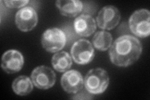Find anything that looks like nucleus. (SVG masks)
I'll return each instance as SVG.
<instances>
[{
  "instance_id": "obj_12",
  "label": "nucleus",
  "mask_w": 150,
  "mask_h": 100,
  "mask_svg": "<svg viewBox=\"0 0 150 100\" xmlns=\"http://www.w3.org/2000/svg\"><path fill=\"white\" fill-rule=\"evenodd\" d=\"M56 6L63 16L75 17L82 11L83 4L82 1L78 0H65L57 1Z\"/></svg>"
},
{
  "instance_id": "obj_3",
  "label": "nucleus",
  "mask_w": 150,
  "mask_h": 100,
  "mask_svg": "<svg viewBox=\"0 0 150 100\" xmlns=\"http://www.w3.org/2000/svg\"><path fill=\"white\" fill-rule=\"evenodd\" d=\"M129 28L134 35L146 38L150 34V13L146 9L134 11L129 20Z\"/></svg>"
},
{
  "instance_id": "obj_8",
  "label": "nucleus",
  "mask_w": 150,
  "mask_h": 100,
  "mask_svg": "<svg viewBox=\"0 0 150 100\" xmlns=\"http://www.w3.org/2000/svg\"><path fill=\"white\" fill-rule=\"evenodd\" d=\"M36 11L31 6L24 7L19 10L15 16V23L18 29L28 32L33 30L38 23Z\"/></svg>"
},
{
  "instance_id": "obj_2",
  "label": "nucleus",
  "mask_w": 150,
  "mask_h": 100,
  "mask_svg": "<svg viewBox=\"0 0 150 100\" xmlns=\"http://www.w3.org/2000/svg\"><path fill=\"white\" fill-rule=\"evenodd\" d=\"M110 78L107 71L100 68L91 70L86 75L84 85L92 94L103 93L108 87Z\"/></svg>"
},
{
  "instance_id": "obj_1",
  "label": "nucleus",
  "mask_w": 150,
  "mask_h": 100,
  "mask_svg": "<svg viewBox=\"0 0 150 100\" xmlns=\"http://www.w3.org/2000/svg\"><path fill=\"white\" fill-rule=\"evenodd\" d=\"M142 43L137 38L123 35L117 38L109 51L112 63L120 67H127L137 61L142 53Z\"/></svg>"
},
{
  "instance_id": "obj_17",
  "label": "nucleus",
  "mask_w": 150,
  "mask_h": 100,
  "mask_svg": "<svg viewBox=\"0 0 150 100\" xmlns=\"http://www.w3.org/2000/svg\"><path fill=\"white\" fill-rule=\"evenodd\" d=\"M76 94H74V96L72 97V99H91L93 97L91 95V93L87 91H79Z\"/></svg>"
},
{
  "instance_id": "obj_15",
  "label": "nucleus",
  "mask_w": 150,
  "mask_h": 100,
  "mask_svg": "<svg viewBox=\"0 0 150 100\" xmlns=\"http://www.w3.org/2000/svg\"><path fill=\"white\" fill-rule=\"evenodd\" d=\"M112 40V36L109 32L100 31L95 33L92 39V42L94 47L96 50L104 51L111 47Z\"/></svg>"
},
{
  "instance_id": "obj_6",
  "label": "nucleus",
  "mask_w": 150,
  "mask_h": 100,
  "mask_svg": "<svg viewBox=\"0 0 150 100\" xmlns=\"http://www.w3.org/2000/svg\"><path fill=\"white\" fill-rule=\"evenodd\" d=\"M31 79L38 88L48 89L53 87L56 82V74L50 67L40 66L32 71Z\"/></svg>"
},
{
  "instance_id": "obj_4",
  "label": "nucleus",
  "mask_w": 150,
  "mask_h": 100,
  "mask_svg": "<svg viewBox=\"0 0 150 100\" xmlns=\"http://www.w3.org/2000/svg\"><path fill=\"white\" fill-rule=\"evenodd\" d=\"M67 43V36L59 28H50L46 30L41 38L43 48L50 53H56L62 50Z\"/></svg>"
},
{
  "instance_id": "obj_14",
  "label": "nucleus",
  "mask_w": 150,
  "mask_h": 100,
  "mask_svg": "<svg viewBox=\"0 0 150 100\" xmlns=\"http://www.w3.org/2000/svg\"><path fill=\"white\" fill-rule=\"evenodd\" d=\"M30 78L26 76H20L16 78L12 84L13 91L20 96H26L33 89V85Z\"/></svg>"
},
{
  "instance_id": "obj_9",
  "label": "nucleus",
  "mask_w": 150,
  "mask_h": 100,
  "mask_svg": "<svg viewBox=\"0 0 150 100\" xmlns=\"http://www.w3.org/2000/svg\"><path fill=\"white\" fill-rule=\"evenodd\" d=\"M24 65V58L20 51L10 50L6 51L1 58V68L9 74L20 71Z\"/></svg>"
},
{
  "instance_id": "obj_7",
  "label": "nucleus",
  "mask_w": 150,
  "mask_h": 100,
  "mask_svg": "<svg viewBox=\"0 0 150 100\" xmlns=\"http://www.w3.org/2000/svg\"><path fill=\"white\" fill-rule=\"evenodd\" d=\"M121 19L118 9L114 6L103 7L96 18L98 26L102 30H111L118 25Z\"/></svg>"
},
{
  "instance_id": "obj_5",
  "label": "nucleus",
  "mask_w": 150,
  "mask_h": 100,
  "mask_svg": "<svg viewBox=\"0 0 150 100\" xmlns=\"http://www.w3.org/2000/svg\"><path fill=\"white\" fill-rule=\"evenodd\" d=\"M71 54L75 63L86 65L95 58V51L91 43L87 40L81 39L74 43L71 49Z\"/></svg>"
},
{
  "instance_id": "obj_13",
  "label": "nucleus",
  "mask_w": 150,
  "mask_h": 100,
  "mask_svg": "<svg viewBox=\"0 0 150 100\" xmlns=\"http://www.w3.org/2000/svg\"><path fill=\"white\" fill-rule=\"evenodd\" d=\"M51 63L56 71L59 72H65L71 67L72 60L67 52L61 51L53 56Z\"/></svg>"
},
{
  "instance_id": "obj_11",
  "label": "nucleus",
  "mask_w": 150,
  "mask_h": 100,
  "mask_svg": "<svg viewBox=\"0 0 150 100\" xmlns=\"http://www.w3.org/2000/svg\"><path fill=\"white\" fill-rule=\"evenodd\" d=\"M74 29L77 34L83 37H88L93 34L96 29V21L91 16L81 15L74 21Z\"/></svg>"
},
{
  "instance_id": "obj_10",
  "label": "nucleus",
  "mask_w": 150,
  "mask_h": 100,
  "mask_svg": "<svg viewBox=\"0 0 150 100\" xmlns=\"http://www.w3.org/2000/svg\"><path fill=\"white\" fill-rule=\"evenodd\" d=\"M61 84L66 92L76 94L83 88L84 80L79 71L71 70L63 74L61 79Z\"/></svg>"
},
{
  "instance_id": "obj_16",
  "label": "nucleus",
  "mask_w": 150,
  "mask_h": 100,
  "mask_svg": "<svg viewBox=\"0 0 150 100\" xmlns=\"http://www.w3.org/2000/svg\"><path fill=\"white\" fill-rule=\"evenodd\" d=\"M4 3L5 4V5L10 8H18L24 6L29 3V1H4Z\"/></svg>"
}]
</instances>
